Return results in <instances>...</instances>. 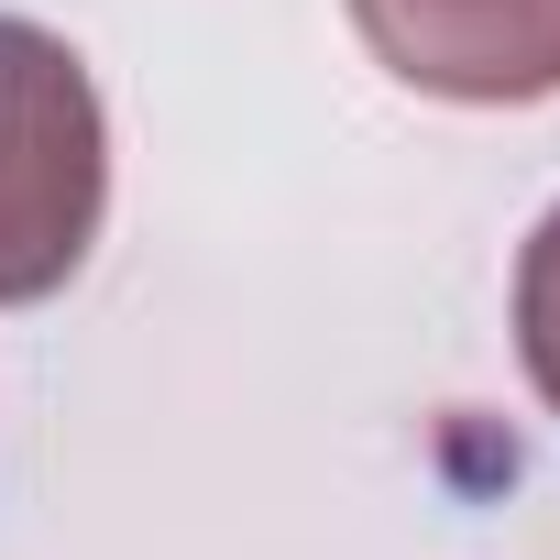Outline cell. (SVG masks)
<instances>
[{
	"label": "cell",
	"mask_w": 560,
	"mask_h": 560,
	"mask_svg": "<svg viewBox=\"0 0 560 560\" xmlns=\"http://www.w3.org/2000/svg\"><path fill=\"white\" fill-rule=\"evenodd\" d=\"M516 363H527V385L549 396V418H560V209L527 231V253H516Z\"/></svg>",
	"instance_id": "3"
},
{
	"label": "cell",
	"mask_w": 560,
	"mask_h": 560,
	"mask_svg": "<svg viewBox=\"0 0 560 560\" xmlns=\"http://www.w3.org/2000/svg\"><path fill=\"white\" fill-rule=\"evenodd\" d=\"M352 34L385 78L462 110L560 100V0H352Z\"/></svg>",
	"instance_id": "2"
},
{
	"label": "cell",
	"mask_w": 560,
	"mask_h": 560,
	"mask_svg": "<svg viewBox=\"0 0 560 560\" xmlns=\"http://www.w3.org/2000/svg\"><path fill=\"white\" fill-rule=\"evenodd\" d=\"M110 209V110L67 34L0 12V308L56 298Z\"/></svg>",
	"instance_id": "1"
}]
</instances>
